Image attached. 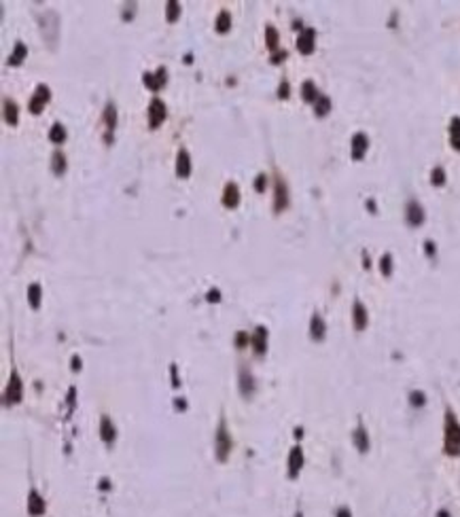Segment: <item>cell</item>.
Listing matches in <instances>:
<instances>
[{
  "label": "cell",
  "mask_w": 460,
  "mask_h": 517,
  "mask_svg": "<svg viewBox=\"0 0 460 517\" xmlns=\"http://www.w3.org/2000/svg\"><path fill=\"white\" fill-rule=\"evenodd\" d=\"M208 301H219V290H210L208 293Z\"/></svg>",
  "instance_id": "obj_39"
},
{
  "label": "cell",
  "mask_w": 460,
  "mask_h": 517,
  "mask_svg": "<svg viewBox=\"0 0 460 517\" xmlns=\"http://www.w3.org/2000/svg\"><path fill=\"white\" fill-rule=\"evenodd\" d=\"M49 100H51L49 87L47 85H38L36 91H34V96H32V100L28 102V110H30L32 115H40L45 110V104H47Z\"/></svg>",
  "instance_id": "obj_2"
},
{
  "label": "cell",
  "mask_w": 460,
  "mask_h": 517,
  "mask_svg": "<svg viewBox=\"0 0 460 517\" xmlns=\"http://www.w3.org/2000/svg\"><path fill=\"white\" fill-rule=\"evenodd\" d=\"M51 170H53L55 176H62L66 172V157H64L62 150H55L53 157H51Z\"/></svg>",
  "instance_id": "obj_17"
},
{
  "label": "cell",
  "mask_w": 460,
  "mask_h": 517,
  "mask_svg": "<svg viewBox=\"0 0 460 517\" xmlns=\"http://www.w3.org/2000/svg\"><path fill=\"white\" fill-rule=\"evenodd\" d=\"M301 96H304L306 102H316L320 98V94L316 91V85H314L312 81H306V83L301 85Z\"/></svg>",
  "instance_id": "obj_20"
},
{
  "label": "cell",
  "mask_w": 460,
  "mask_h": 517,
  "mask_svg": "<svg viewBox=\"0 0 460 517\" xmlns=\"http://www.w3.org/2000/svg\"><path fill=\"white\" fill-rule=\"evenodd\" d=\"M28 297H30L32 307H38V303H40V286L38 284H32V286L28 288Z\"/></svg>",
  "instance_id": "obj_31"
},
{
  "label": "cell",
  "mask_w": 460,
  "mask_h": 517,
  "mask_svg": "<svg viewBox=\"0 0 460 517\" xmlns=\"http://www.w3.org/2000/svg\"><path fill=\"white\" fill-rule=\"evenodd\" d=\"M176 174L178 178H189L191 174V157L185 149H180L176 155Z\"/></svg>",
  "instance_id": "obj_11"
},
{
  "label": "cell",
  "mask_w": 460,
  "mask_h": 517,
  "mask_svg": "<svg viewBox=\"0 0 460 517\" xmlns=\"http://www.w3.org/2000/svg\"><path fill=\"white\" fill-rule=\"evenodd\" d=\"M100 431H102V439L106 441V443H110V441H113V437H115V428H113V424H110L108 417H102Z\"/></svg>",
  "instance_id": "obj_28"
},
{
  "label": "cell",
  "mask_w": 460,
  "mask_h": 517,
  "mask_svg": "<svg viewBox=\"0 0 460 517\" xmlns=\"http://www.w3.org/2000/svg\"><path fill=\"white\" fill-rule=\"evenodd\" d=\"M367 149H369V138H367L365 133H354V138H352V159L360 161L365 157Z\"/></svg>",
  "instance_id": "obj_9"
},
{
  "label": "cell",
  "mask_w": 460,
  "mask_h": 517,
  "mask_svg": "<svg viewBox=\"0 0 460 517\" xmlns=\"http://www.w3.org/2000/svg\"><path fill=\"white\" fill-rule=\"evenodd\" d=\"M424 250H426L428 257H433V254H435V244L433 242H426V244H424Z\"/></svg>",
  "instance_id": "obj_38"
},
{
  "label": "cell",
  "mask_w": 460,
  "mask_h": 517,
  "mask_svg": "<svg viewBox=\"0 0 460 517\" xmlns=\"http://www.w3.org/2000/svg\"><path fill=\"white\" fill-rule=\"evenodd\" d=\"M367 208H369V210H374V212H375V204H374V201H367Z\"/></svg>",
  "instance_id": "obj_41"
},
{
  "label": "cell",
  "mask_w": 460,
  "mask_h": 517,
  "mask_svg": "<svg viewBox=\"0 0 460 517\" xmlns=\"http://www.w3.org/2000/svg\"><path fill=\"white\" fill-rule=\"evenodd\" d=\"M26 55H28V47L21 43V40H17L15 49L11 51V55H9V66H19V64L26 60Z\"/></svg>",
  "instance_id": "obj_16"
},
{
  "label": "cell",
  "mask_w": 460,
  "mask_h": 517,
  "mask_svg": "<svg viewBox=\"0 0 460 517\" xmlns=\"http://www.w3.org/2000/svg\"><path fill=\"white\" fill-rule=\"evenodd\" d=\"M314 47H316V32H314L312 28H306V30L299 34V38H297V49H299V53L310 55V53H314Z\"/></svg>",
  "instance_id": "obj_4"
},
{
  "label": "cell",
  "mask_w": 460,
  "mask_h": 517,
  "mask_svg": "<svg viewBox=\"0 0 460 517\" xmlns=\"http://www.w3.org/2000/svg\"><path fill=\"white\" fill-rule=\"evenodd\" d=\"M287 60V51H276V53H272V64H280Z\"/></svg>",
  "instance_id": "obj_37"
},
{
  "label": "cell",
  "mask_w": 460,
  "mask_h": 517,
  "mask_svg": "<svg viewBox=\"0 0 460 517\" xmlns=\"http://www.w3.org/2000/svg\"><path fill=\"white\" fill-rule=\"evenodd\" d=\"M352 439H354V443H357V447H358L360 451H367V450H369V439H367V433H365V428H363V426L354 431Z\"/></svg>",
  "instance_id": "obj_23"
},
{
  "label": "cell",
  "mask_w": 460,
  "mask_h": 517,
  "mask_svg": "<svg viewBox=\"0 0 460 517\" xmlns=\"http://www.w3.org/2000/svg\"><path fill=\"white\" fill-rule=\"evenodd\" d=\"M229 450H231V439L227 437L225 424L221 422L219 433H217V456L221 458V460H225V458H227V454H229Z\"/></svg>",
  "instance_id": "obj_8"
},
{
  "label": "cell",
  "mask_w": 460,
  "mask_h": 517,
  "mask_svg": "<svg viewBox=\"0 0 460 517\" xmlns=\"http://www.w3.org/2000/svg\"><path fill=\"white\" fill-rule=\"evenodd\" d=\"M267 187V176L265 174H259L257 176V181H255V191H259V193H263Z\"/></svg>",
  "instance_id": "obj_34"
},
{
  "label": "cell",
  "mask_w": 460,
  "mask_h": 517,
  "mask_svg": "<svg viewBox=\"0 0 460 517\" xmlns=\"http://www.w3.org/2000/svg\"><path fill=\"white\" fill-rule=\"evenodd\" d=\"M405 218L411 227H420L424 223V208L418 204V201H409L405 208Z\"/></svg>",
  "instance_id": "obj_7"
},
{
  "label": "cell",
  "mask_w": 460,
  "mask_h": 517,
  "mask_svg": "<svg viewBox=\"0 0 460 517\" xmlns=\"http://www.w3.org/2000/svg\"><path fill=\"white\" fill-rule=\"evenodd\" d=\"M134 13H136V2H130V4H125V11H123V21H130Z\"/></svg>",
  "instance_id": "obj_35"
},
{
  "label": "cell",
  "mask_w": 460,
  "mask_h": 517,
  "mask_svg": "<svg viewBox=\"0 0 460 517\" xmlns=\"http://www.w3.org/2000/svg\"><path fill=\"white\" fill-rule=\"evenodd\" d=\"M49 140L55 142V144H62L66 140V130H64L62 123H53V127L49 130Z\"/></svg>",
  "instance_id": "obj_24"
},
{
  "label": "cell",
  "mask_w": 460,
  "mask_h": 517,
  "mask_svg": "<svg viewBox=\"0 0 460 517\" xmlns=\"http://www.w3.org/2000/svg\"><path fill=\"white\" fill-rule=\"evenodd\" d=\"M445 451L450 456L460 454V424L452 411L445 416Z\"/></svg>",
  "instance_id": "obj_1"
},
{
  "label": "cell",
  "mask_w": 460,
  "mask_h": 517,
  "mask_svg": "<svg viewBox=\"0 0 460 517\" xmlns=\"http://www.w3.org/2000/svg\"><path fill=\"white\" fill-rule=\"evenodd\" d=\"M287 206H289V189H287V183H284L280 176H276V195H273V210H276V212H282Z\"/></svg>",
  "instance_id": "obj_5"
},
{
  "label": "cell",
  "mask_w": 460,
  "mask_h": 517,
  "mask_svg": "<svg viewBox=\"0 0 460 517\" xmlns=\"http://www.w3.org/2000/svg\"><path fill=\"white\" fill-rule=\"evenodd\" d=\"M166 68L161 66V68H157V72L153 74V72H144L142 74V83L149 87L151 91H159L161 87L166 85Z\"/></svg>",
  "instance_id": "obj_6"
},
{
  "label": "cell",
  "mask_w": 460,
  "mask_h": 517,
  "mask_svg": "<svg viewBox=\"0 0 460 517\" xmlns=\"http://www.w3.org/2000/svg\"><path fill=\"white\" fill-rule=\"evenodd\" d=\"M180 17V2H176V0H170V2L166 4V19L170 21V24H174Z\"/></svg>",
  "instance_id": "obj_25"
},
{
  "label": "cell",
  "mask_w": 460,
  "mask_h": 517,
  "mask_svg": "<svg viewBox=\"0 0 460 517\" xmlns=\"http://www.w3.org/2000/svg\"><path fill=\"white\" fill-rule=\"evenodd\" d=\"M104 123H106V136H104V140L110 142V132L115 130V123H117V110H115L113 102H108L106 108H104Z\"/></svg>",
  "instance_id": "obj_12"
},
{
  "label": "cell",
  "mask_w": 460,
  "mask_h": 517,
  "mask_svg": "<svg viewBox=\"0 0 460 517\" xmlns=\"http://www.w3.org/2000/svg\"><path fill=\"white\" fill-rule=\"evenodd\" d=\"M265 43H267V47L276 53V49H278V30L273 26L265 28Z\"/></svg>",
  "instance_id": "obj_26"
},
{
  "label": "cell",
  "mask_w": 460,
  "mask_h": 517,
  "mask_svg": "<svg viewBox=\"0 0 460 517\" xmlns=\"http://www.w3.org/2000/svg\"><path fill=\"white\" fill-rule=\"evenodd\" d=\"M240 204V189L236 183H227L223 189V206L225 208H238Z\"/></svg>",
  "instance_id": "obj_10"
},
{
  "label": "cell",
  "mask_w": 460,
  "mask_h": 517,
  "mask_svg": "<svg viewBox=\"0 0 460 517\" xmlns=\"http://www.w3.org/2000/svg\"><path fill=\"white\" fill-rule=\"evenodd\" d=\"M380 267H382V274L384 276L392 274V257H390V254H384L382 261H380Z\"/></svg>",
  "instance_id": "obj_32"
},
{
  "label": "cell",
  "mask_w": 460,
  "mask_h": 517,
  "mask_svg": "<svg viewBox=\"0 0 460 517\" xmlns=\"http://www.w3.org/2000/svg\"><path fill=\"white\" fill-rule=\"evenodd\" d=\"M310 329H312V339L320 341V339L324 337V320L318 316V314L312 318V327H310Z\"/></svg>",
  "instance_id": "obj_22"
},
{
  "label": "cell",
  "mask_w": 460,
  "mask_h": 517,
  "mask_svg": "<svg viewBox=\"0 0 460 517\" xmlns=\"http://www.w3.org/2000/svg\"><path fill=\"white\" fill-rule=\"evenodd\" d=\"M19 399H21V382H19V375L13 373L11 375V382H9V388H7V400L17 403Z\"/></svg>",
  "instance_id": "obj_14"
},
{
  "label": "cell",
  "mask_w": 460,
  "mask_h": 517,
  "mask_svg": "<svg viewBox=\"0 0 460 517\" xmlns=\"http://www.w3.org/2000/svg\"><path fill=\"white\" fill-rule=\"evenodd\" d=\"M450 142L454 149L460 150V117H454L450 121Z\"/></svg>",
  "instance_id": "obj_18"
},
{
  "label": "cell",
  "mask_w": 460,
  "mask_h": 517,
  "mask_svg": "<svg viewBox=\"0 0 460 517\" xmlns=\"http://www.w3.org/2000/svg\"><path fill=\"white\" fill-rule=\"evenodd\" d=\"M430 183H433L435 187H443L445 184V170L443 167H435V170L430 172Z\"/></svg>",
  "instance_id": "obj_29"
},
{
  "label": "cell",
  "mask_w": 460,
  "mask_h": 517,
  "mask_svg": "<svg viewBox=\"0 0 460 517\" xmlns=\"http://www.w3.org/2000/svg\"><path fill=\"white\" fill-rule=\"evenodd\" d=\"M340 517H350V513H348L346 509H341V511H340Z\"/></svg>",
  "instance_id": "obj_40"
},
{
  "label": "cell",
  "mask_w": 460,
  "mask_h": 517,
  "mask_svg": "<svg viewBox=\"0 0 460 517\" xmlns=\"http://www.w3.org/2000/svg\"><path fill=\"white\" fill-rule=\"evenodd\" d=\"M265 329H257V335H255V350H257V354H263L265 352Z\"/></svg>",
  "instance_id": "obj_30"
},
{
  "label": "cell",
  "mask_w": 460,
  "mask_h": 517,
  "mask_svg": "<svg viewBox=\"0 0 460 517\" xmlns=\"http://www.w3.org/2000/svg\"><path fill=\"white\" fill-rule=\"evenodd\" d=\"M289 96H290V85H289V81H282L280 87H278V98H280V100H287Z\"/></svg>",
  "instance_id": "obj_33"
},
{
  "label": "cell",
  "mask_w": 460,
  "mask_h": 517,
  "mask_svg": "<svg viewBox=\"0 0 460 517\" xmlns=\"http://www.w3.org/2000/svg\"><path fill=\"white\" fill-rule=\"evenodd\" d=\"M4 121H7L9 125H17L19 123V108H17V104L11 100V98H7L4 100Z\"/></svg>",
  "instance_id": "obj_13"
},
{
  "label": "cell",
  "mask_w": 460,
  "mask_h": 517,
  "mask_svg": "<svg viewBox=\"0 0 460 517\" xmlns=\"http://www.w3.org/2000/svg\"><path fill=\"white\" fill-rule=\"evenodd\" d=\"M147 115H149V127H151V130H157V127L166 121V104L161 102L159 98L151 100L149 108H147Z\"/></svg>",
  "instance_id": "obj_3"
},
{
  "label": "cell",
  "mask_w": 460,
  "mask_h": 517,
  "mask_svg": "<svg viewBox=\"0 0 460 517\" xmlns=\"http://www.w3.org/2000/svg\"><path fill=\"white\" fill-rule=\"evenodd\" d=\"M301 464H304V456H301L299 447H295V450L290 451V475H297V470L301 468Z\"/></svg>",
  "instance_id": "obj_27"
},
{
  "label": "cell",
  "mask_w": 460,
  "mask_h": 517,
  "mask_svg": "<svg viewBox=\"0 0 460 517\" xmlns=\"http://www.w3.org/2000/svg\"><path fill=\"white\" fill-rule=\"evenodd\" d=\"M411 405H413V407L424 405V394L422 392H411Z\"/></svg>",
  "instance_id": "obj_36"
},
{
  "label": "cell",
  "mask_w": 460,
  "mask_h": 517,
  "mask_svg": "<svg viewBox=\"0 0 460 517\" xmlns=\"http://www.w3.org/2000/svg\"><path fill=\"white\" fill-rule=\"evenodd\" d=\"M214 28H217V32H221V34H225L227 30H229V28H231V13H229V11H221L217 21H214Z\"/></svg>",
  "instance_id": "obj_19"
},
{
  "label": "cell",
  "mask_w": 460,
  "mask_h": 517,
  "mask_svg": "<svg viewBox=\"0 0 460 517\" xmlns=\"http://www.w3.org/2000/svg\"><path fill=\"white\" fill-rule=\"evenodd\" d=\"M331 110V100L327 96H320L316 102H314V113H316V117H327Z\"/></svg>",
  "instance_id": "obj_21"
},
{
  "label": "cell",
  "mask_w": 460,
  "mask_h": 517,
  "mask_svg": "<svg viewBox=\"0 0 460 517\" xmlns=\"http://www.w3.org/2000/svg\"><path fill=\"white\" fill-rule=\"evenodd\" d=\"M352 320H354V327H357L358 331H363L367 327V310H365V305L360 303V301H357V303H354Z\"/></svg>",
  "instance_id": "obj_15"
}]
</instances>
